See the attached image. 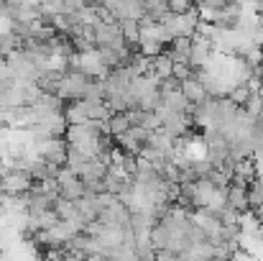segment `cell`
Here are the masks:
<instances>
[{
	"instance_id": "2",
	"label": "cell",
	"mask_w": 263,
	"mask_h": 261,
	"mask_svg": "<svg viewBox=\"0 0 263 261\" xmlns=\"http://www.w3.org/2000/svg\"><path fill=\"white\" fill-rule=\"evenodd\" d=\"M251 187H243V184H230L228 187V207L238 210L240 215L243 213H251V195H248Z\"/></svg>"
},
{
	"instance_id": "4",
	"label": "cell",
	"mask_w": 263,
	"mask_h": 261,
	"mask_svg": "<svg viewBox=\"0 0 263 261\" xmlns=\"http://www.w3.org/2000/svg\"><path fill=\"white\" fill-rule=\"evenodd\" d=\"M151 77H156L159 82L174 77V62L169 59V54H161L154 59V69H151Z\"/></svg>"
},
{
	"instance_id": "1",
	"label": "cell",
	"mask_w": 263,
	"mask_h": 261,
	"mask_svg": "<svg viewBox=\"0 0 263 261\" xmlns=\"http://www.w3.org/2000/svg\"><path fill=\"white\" fill-rule=\"evenodd\" d=\"M95 44L97 49H125V39L120 31V23H95Z\"/></svg>"
},
{
	"instance_id": "5",
	"label": "cell",
	"mask_w": 263,
	"mask_h": 261,
	"mask_svg": "<svg viewBox=\"0 0 263 261\" xmlns=\"http://www.w3.org/2000/svg\"><path fill=\"white\" fill-rule=\"evenodd\" d=\"M246 115L251 118V120H258L261 118V113H263V97H261V92H253L251 95V100L246 102Z\"/></svg>"
},
{
	"instance_id": "6",
	"label": "cell",
	"mask_w": 263,
	"mask_h": 261,
	"mask_svg": "<svg viewBox=\"0 0 263 261\" xmlns=\"http://www.w3.org/2000/svg\"><path fill=\"white\" fill-rule=\"evenodd\" d=\"M253 213H256V218H258V223H261V228H263V205L261 207H256Z\"/></svg>"
},
{
	"instance_id": "3",
	"label": "cell",
	"mask_w": 263,
	"mask_h": 261,
	"mask_svg": "<svg viewBox=\"0 0 263 261\" xmlns=\"http://www.w3.org/2000/svg\"><path fill=\"white\" fill-rule=\"evenodd\" d=\"M181 95L186 97V102L189 105H199V102H204L210 95H207V90H204V85L199 82V77L197 75H192L186 82H181Z\"/></svg>"
}]
</instances>
